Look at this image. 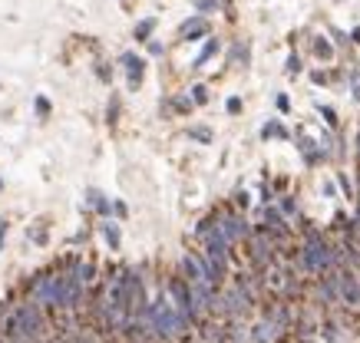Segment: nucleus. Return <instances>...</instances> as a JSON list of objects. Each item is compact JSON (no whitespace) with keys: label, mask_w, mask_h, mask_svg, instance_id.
<instances>
[{"label":"nucleus","mask_w":360,"mask_h":343,"mask_svg":"<svg viewBox=\"0 0 360 343\" xmlns=\"http://www.w3.org/2000/svg\"><path fill=\"white\" fill-rule=\"evenodd\" d=\"M152 324H155L159 333H179L182 324H185V313H182L169 297H162L152 307Z\"/></svg>","instance_id":"f257e3e1"},{"label":"nucleus","mask_w":360,"mask_h":343,"mask_svg":"<svg viewBox=\"0 0 360 343\" xmlns=\"http://www.w3.org/2000/svg\"><path fill=\"white\" fill-rule=\"evenodd\" d=\"M10 327H14L10 333H14V337H17L20 343L37 340V337H40V313L33 311V307H20Z\"/></svg>","instance_id":"f03ea898"},{"label":"nucleus","mask_w":360,"mask_h":343,"mask_svg":"<svg viewBox=\"0 0 360 343\" xmlns=\"http://www.w3.org/2000/svg\"><path fill=\"white\" fill-rule=\"evenodd\" d=\"M337 294H341L344 304H350L354 311H360V274L344 271V274L337 277Z\"/></svg>","instance_id":"7ed1b4c3"},{"label":"nucleus","mask_w":360,"mask_h":343,"mask_svg":"<svg viewBox=\"0 0 360 343\" xmlns=\"http://www.w3.org/2000/svg\"><path fill=\"white\" fill-rule=\"evenodd\" d=\"M304 264H307L311 271L328 268V264H330V251L324 248V241H317V238H314L311 244H307V251H304Z\"/></svg>","instance_id":"20e7f679"},{"label":"nucleus","mask_w":360,"mask_h":343,"mask_svg":"<svg viewBox=\"0 0 360 343\" xmlns=\"http://www.w3.org/2000/svg\"><path fill=\"white\" fill-rule=\"evenodd\" d=\"M122 63H126V70H129V83H133V86H139V79H142V60H139V57H133V53H126V57H122Z\"/></svg>","instance_id":"39448f33"},{"label":"nucleus","mask_w":360,"mask_h":343,"mask_svg":"<svg viewBox=\"0 0 360 343\" xmlns=\"http://www.w3.org/2000/svg\"><path fill=\"white\" fill-rule=\"evenodd\" d=\"M209 30V27H205V20H202V17H196V20H189V23H185V27H182V37H189V40H196V37H202V33Z\"/></svg>","instance_id":"423d86ee"},{"label":"nucleus","mask_w":360,"mask_h":343,"mask_svg":"<svg viewBox=\"0 0 360 343\" xmlns=\"http://www.w3.org/2000/svg\"><path fill=\"white\" fill-rule=\"evenodd\" d=\"M255 337H258V343H274V340H278V333H274V324H258Z\"/></svg>","instance_id":"0eeeda50"},{"label":"nucleus","mask_w":360,"mask_h":343,"mask_svg":"<svg viewBox=\"0 0 360 343\" xmlns=\"http://www.w3.org/2000/svg\"><path fill=\"white\" fill-rule=\"evenodd\" d=\"M215 50H218V43H215V40H211V43L205 46V50H202V53H198V60H196V66H202V63L209 60V57H211V53H215Z\"/></svg>","instance_id":"6e6552de"},{"label":"nucleus","mask_w":360,"mask_h":343,"mask_svg":"<svg viewBox=\"0 0 360 343\" xmlns=\"http://www.w3.org/2000/svg\"><path fill=\"white\" fill-rule=\"evenodd\" d=\"M149 30H152V20H142V23L135 27V40H146V37H149Z\"/></svg>","instance_id":"1a4fd4ad"},{"label":"nucleus","mask_w":360,"mask_h":343,"mask_svg":"<svg viewBox=\"0 0 360 343\" xmlns=\"http://www.w3.org/2000/svg\"><path fill=\"white\" fill-rule=\"evenodd\" d=\"M106 238H109V244H120V231H116V228H109V224H106Z\"/></svg>","instance_id":"9d476101"},{"label":"nucleus","mask_w":360,"mask_h":343,"mask_svg":"<svg viewBox=\"0 0 360 343\" xmlns=\"http://www.w3.org/2000/svg\"><path fill=\"white\" fill-rule=\"evenodd\" d=\"M192 99H196V103H205V86H196V90H192Z\"/></svg>","instance_id":"9b49d317"},{"label":"nucleus","mask_w":360,"mask_h":343,"mask_svg":"<svg viewBox=\"0 0 360 343\" xmlns=\"http://www.w3.org/2000/svg\"><path fill=\"white\" fill-rule=\"evenodd\" d=\"M265 135H285V133H281V126H278V122H271V126H265Z\"/></svg>","instance_id":"f8f14e48"},{"label":"nucleus","mask_w":360,"mask_h":343,"mask_svg":"<svg viewBox=\"0 0 360 343\" xmlns=\"http://www.w3.org/2000/svg\"><path fill=\"white\" fill-rule=\"evenodd\" d=\"M317 57H330V46L328 43H317Z\"/></svg>","instance_id":"ddd939ff"},{"label":"nucleus","mask_w":360,"mask_h":343,"mask_svg":"<svg viewBox=\"0 0 360 343\" xmlns=\"http://www.w3.org/2000/svg\"><path fill=\"white\" fill-rule=\"evenodd\" d=\"M354 40H357V43H360V30H354Z\"/></svg>","instance_id":"4468645a"}]
</instances>
